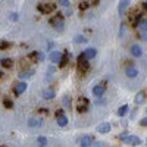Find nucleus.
Here are the masks:
<instances>
[{
	"label": "nucleus",
	"mask_w": 147,
	"mask_h": 147,
	"mask_svg": "<svg viewBox=\"0 0 147 147\" xmlns=\"http://www.w3.org/2000/svg\"><path fill=\"white\" fill-rule=\"evenodd\" d=\"M119 138L122 141H125L128 144H132V146H138L141 143V140L137 137V136H125V134H122V136H119Z\"/></svg>",
	"instance_id": "f257e3e1"
},
{
	"label": "nucleus",
	"mask_w": 147,
	"mask_h": 147,
	"mask_svg": "<svg viewBox=\"0 0 147 147\" xmlns=\"http://www.w3.org/2000/svg\"><path fill=\"white\" fill-rule=\"evenodd\" d=\"M50 24H52L56 30L63 28V16H62V13H57V15H55L53 18H50Z\"/></svg>",
	"instance_id": "f03ea898"
},
{
	"label": "nucleus",
	"mask_w": 147,
	"mask_h": 147,
	"mask_svg": "<svg viewBox=\"0 0 147 147\" xmlns=\"http://www.w3.org/2000/svg\"><path fill=\"white\" fill-rule=\"evenodd\" d=\"M37 9L41 13H50V12L55 10V5L53 3H38L37 5Z\"/></svg>",
	"instance_id": "7ed1b4c3"
},
{
	"label": "nucleus",
	"mask_w": 147,
	"mask_h": 147,
	"mask_svg": "<svg viewBox=\"0 0 147 147\" xmlns=\"http://www.w3.org/2000/svg\"><path fill=\"white\" fill-rule=\"evenodd\" d=\"M87 57L84 56V53L82 55H80V57H78V69H80V72H85L88 69V62H87Z\"/></svg>",
	"instance_id": "20e7f679"
},
{
	"label": "nucleus",
	"mask_w": 147,
	"mask_h": 147,
	"mask_svg": "<svg viewBox=\"0 0 147 147\" xmlns=\"http://www.w3.org/2000/svg\"><path fill=\"white\" fill-rule=\"evenodd\" d=\"M87 106H88V100L85 99V97H80L77 100V110L78 112H84V110H87Z\"/></svg>",
	"instance_id": "39448f33"
},
{
	"label": "nucleus",
	"mask_w": 147,
	"mask_h": 147,
	"mask_svg": "<svg viewBox=\"0 0 147 147\" xmlns=\"http://www.w3.org/2000/svg\"><path fill=\"white\" fill-rule=\"evenodd\" d=\"M78 143H80V146H82V147L93 146V137H91V136H84V137H81V138L78 140Z\"/></svg>",
	"instance_id": "423d86ee"
},
{
	"label": "nucleus",
	"mask_w": 147,
	"mask_h": 147,
	"mask_svg": "<svg viewBox=\"0 0 147 147\" xmlns=\"http://www.w3.org/2000/svg\"><path fill=\"white\" fill-rule=\"evenodd\" d=\"M27 90V82H18L16 85H15V88H13V91H15V96H21L24 91Z\"/></svg>",
	"instance_id": "0eeeda50"
},
{
	"label": "nucleus",
	"mask_w": 147,
	"mask_h": 147,
	"mask_svg": "<svg viewBox=\"0 0 147 147\" xmlns=\"http://www.w3.org/2000/svg\"><path fill=\"white\" fill-rule=\"evenodd\" d=\"M131 0H119V6H118V12L119 15H124V12L127 10V7L129 6Z\"/></svg>",
	"instance_id": "6e6552de"
},
{
	"label": "nucleus",
	"mask_w": 147,
	"mask_h": 147,
	"mask_svg": "<svg viewBox=\"0 0 147 147\" xmlns=\"http://www.w3.org/2000/svg\"><path fill=\"white\" fill-rule=\"evenodd\" d=\"M28 125H30V128H40L43 125V121L40 118H31L28 121Z\"/></svg>",
	"instance_id": "1a4fd4ad"
},
{
	"label": "nucleus",
	"mask_w": 147,
	"mask_h": 147,
	"mask_svg": "<svg viewBox=\"0 0 147 147\" xmlns=\"http://www.w3.org/2000/svg\"><path fill=\"white\" fill-rule=\"evenodd\" d=\"M49 57H50V62H53V63H60V60H62V53L52 52L50 55H49Z\"/></svg>",
	"instance_id": "9d476101"
},
{
	"label": "nucleus",
	"mask_w": 147,
	"mask_h": 147,
	"mask_svg": "<svg viewBox=\"0 0 147 147\" xmlns=\"http://www.w3.org/2000/svg\"><path fill=\"white\" fill-rule=\"evenodd\" d=\"M93 94L96 97H102L105 94V85H94L93 87Z\"/></svg>",
	"instance_id": "9b49d317"
},
{
	"label": "nucleus",
	"mask_w": 147,
	"mask_h": 147,
	"mask_svg": "<svg viewBox=\"0 0 147 147\" xmlns=\"http://www.w3.org/2000/svg\"><path fill=\"white\" fill-rule=\"evenodd\" d=\"M109 131H110V124H107V122H103V124L97 127V132H100V134H107Z\"/></svg>",
	"instance_id": "f8f14e48"
},
{
	"label": "nucleus",
	"mask_w": 147,
	"mask_h": 147,
	"mask_svg": "<svg viewBox=\"0 0 147 147\" xmlns=\"http://www.w3.org/2000/svg\"><path fill=\"white\" fill-rule=\"evenodd\" d=\"M28 60H32V62H38V60H43V53L32 52V53L28 55Z\"/></svg>",
	"instance_id": "ddd939ff"
},
{
	"label": "nucleus",
	"mask_w": 147,
	"mask_h": 147,
	"mask_svg": "<svg viewBox=\"0 0 147 147\" xmlns=\"http://www.w3.org/2000/svg\"><path fill=\"white\" fill-rule=\"evenodd\" d=\"M125 74H127V77H129V78H136L138 75V71H137V68H134V66H128L125 69Z\"/></svg>",
	"instance_id": "4468645a"
},
{
	"label": "nucleus",
	"mask_w": 147,
	"mask_h": 147,
	"mask_svg": "<svg viewBox=\"0 0 147 147\" xmlns=\"http://www.w3.org/2000/svg\"><path fill=\"white\" fill-rule=\"evenodd\" d=\"M82 53H84V56L87 57V59H94V57H96V49L88 47V49H85Z\"/></svg>",
	"instance_id": "2eb2a0df"
},
{
	"label": "nucleus",
	"mask_w": 147,
	"mask_h": 147,
	"mask_svg": "<svg viewBox=\"0 0 147 147\" xmlns=\"http://www.w3.org/2000/svg\"><path fill=\"white\" fill-rule=\"evenodd\" d=\"M144 100H146V93H144V91H138V93L136 94V99H134L136 105H141Z\"/></svg>",
	"instance_id": "dca6fc26"
},
{
	"label": "nucleus",
	"mask_w": 147,
	"mask_h": 147,
	"mask_svg": "<svg viewBox=\"0 0 147 147\" xmlns=\"http://www.w3.org/2000/svg\"><path fill=\"white\" fill-rule=\"evenodd\" d=\"M131 53H132V56H136V57H140L141 56V47L140 46H137V44H134V46H131Z\"/></svg>",
	"instance_id": "f3484780"
},
{
	"label": "nucleus",
	"mask_w": 147,
	"mask_h": 147,
	"mask_svg": "<svg viewBox=\"0 0 147 147\" xmlns=\"http://www.w3.org/2000/svg\"><path fill=\"white\" fill-rule=\"evenodd\" d=\"M68 124V118L62 113V115H57V125L59 127H66Z\"/></svg>",
	"instance_id": "a211bd4d"
},
{
	"label": "nucleus",
	"mask_w": 147,
	"mask_h": 147,
	"mask_svg": "<svg viewBox=\"0 0 147 147\" xmlns=\"http://www.w3.org/2000/svg\"><path fill=\"white\" fill-rule=\"evenodd\" d=\"M43 97L46 100H52L53 97H55V91L53 90H50V88H47V90H44L43 91Z\"/></svg>",
	"instance_id": "6ab92c4d"
},
{
	"label": "nucleus",
	"mask_w": 147,
	"mask_h": 147,
	"mask_svg": "<svg viewBox=\"0 0 147 147\" xmlns=\"http://www.w3.org/2000/svg\"><path fill=\"white\" fill-rule=\"evenodd\" d=\"M138 28L141 32H147V19H141L138 24Z\"/></svg>",
	"instance_id": "aec40b11"
},
{
	"label": "nucleus",
	"mask_w": 147,
	"mask_h": 147,
	"mask_svg": "<svg viewBox=\"0 0 147 147\" xmlns=\"http://www.w3.org/2000/svg\"><path fill=\"white\" fill-rule=\"evenodd\" d=\"M2 66L9 69V68L13 66V62H12V59H2Z\"/></svg>",
	"instance_id": "412c9836"
},
{
	"label": "nucleus",
	"mask_w": 147,
	"mask_h": 147,
	"mask_svg": "<svg viewBox=\"0 0 147 147\" xmlns=\"http://www.w3.org/2000/svg\"><path fill=\"white\" fill-rule=\"evenodd\" d=\"M128 112V106L127 105H124V106H121L119 109H118V115L119 116H125V113Z\"/></svg>",
	"instance_id": "4be33fe9"
},
{
	"label": "nucleus",
	"mask_w": 147,
	"mask_h": 147,
	"mask_svg": "<svg viewBox=\"0 0 147 147\" xmlns=\"http://www.w3.org/2000/svg\"><path fill=\"white\" fill-rule=\"evenodd\" d=\"M32 75V71H24L22 74H19V77L22 78V80H25V78H30Z\"/></svg>",
	"instance_id": "5701e85b"
},
{
	"label": "nucleus",
	"mask_w": 147,
	"mask_h": 147,
	"mask_svg": "<svg viewBox=\"0 0 147 147\" xmlns=\"http://www.w3.org/2000/svg\"><path fill=\"white\" fill-rule=\"evenodd\" d=\"M3 105H5L6 109H12V107H13V103H12V100H9V99H3Z\"/></svg>",
	"instance_id": "b1692460"
},
{
	"label": "nucleus",
	"mask_w": 147,
	"mask_h": 147,
	"mask_svg": "<svg viewBox=\"0 0 147 147\" xmlns=\"http://www.w3.org/2000/svg\"><path fill=\"white\" fill-rule=\"evenodd\" d=\"M74 41H75V43H85V41H87V38L82 37V35H77L75 38H74Z\"/></svg>",
	"instance_id": "393cba45"
},
{
	"label": "nucleus",
	"mask_w": 147,
	"mask_h": 147,
	"mask_svg": "<svg viewBox=\"0 0 147 147\" xmlns=\"http://www.w3.org/2000/svg\"><path fill=\"white\" fill-rule=\"evenodd\" d=\"M37 143H38L40 146H47V138L46 137H38L37 138Z\"/></svg>",
	"instance_id": "a878e982"
},
{
	"label": "nucleus",
	"mask_w": 147,
	"mask_h": 147,
	"mask_svg": "<svg viewBox=\"0 0 147 147\" xmlns=\"http://www.w3.org/2000/svg\"><path fill=\"white\" fill-rule=\"evenodd\" d=\"M88 6H90V2H82V3L80 5V9H81V10H84V9H87Z\"/></svg>",
	"instance_id": "bb28decb"
},
{
	"label": "nucleus",
	"mask_w": 147,
	"mask_h": 147,
	"mask_svg": "<svg viewBox=\"0 0 147 147\" xmlns=\"http://www.w3.org/2000/svg\"><path fill=\"white\" fill-rule=\"evenodd\" d=\"M66 63H68V56H62V60H60L59 65H60V66H65Z\"/></svg>",
	"instance_id": "cd10ccee"
},
{
	"label": "nucleus",
	"mask_w": 147,
	"mask_h": 147,
	"mask_svg": "<svg viewBox=\"0 0 147 147\" xmlns=\"http://www.w3.org/2000/svg\"><path fill=\"white\" fill-rule=\"evenodd\" d=\"M59 3L62 6H69V0H59Z\"/></svg>",
	"instance_id": "c85d7f7f"
},
{
	"label": "nucleus",
	"mask_w": 147,
	"mask_h": 147,
	"mask_svg": "<svg viewBox=\"0 0 147 147\" xmlns=\"http://www.w3.org/2000/svg\"><path fill=\"white\" fill-rule=\"evenodd\" d=\"M140 125H141V127H147V118H144V119L140 121Z\"/></svg>",
	"instance_id": "c756f323"
},
{
	"label": "nucleus",
	"mask_w": 147,
	"mask_h": 147,
	"mask_svg": "<svg viewBox=\"0 0 147 147\" xmlns=\"http://www.w3.org/2000/svg\"><path fill=\"white\" fill-rule=\"evenodd\" d=\"M0 47H2V50H5V49H7V47H9V43L3 41V43H2V46H0Z\"/></svg>",
	"instance_id": "7c9ffc66"
},
{
	"label": "nucleus",
	"mask_w": 147,
	"mask_h": 147,
	"mask_svg": "<svg viewBox=\"0 0 147 147\" xmlns=\"http://www.w3.org/2000/svg\"><path fill=\"white\" fill-rule=\"evenodd\" d=\"M10 19H12V21H16V19H18V13H12Z\"/></svg>",
	"instance_id": "2f4dec72"
},
{
	"label": "nucleus",
	"mask_w": 147,
	"mask_h": 147,
	"mask_svg": "<svg viewBox=\"0 0 147 147\" xmlns=\"http://www.w3.org/2000/svg\"><path fill=\"white\" fill-rule=\"evenodd\" d=\"M40 112H41V113H47V109H46V107H41Z\"/></svg>",
	"instance_id": "473e14b6"
},
{
	"label": "nucleus",
	"mask_w": 147,
	"mask_h": 147,
	"mask_svg": "<svg viewBox=\"0 0 147 147\" xmlns=\"http://www.w3.org/2000/svg\"><path fill=\"white\" fill-rule=\"evenodd\" d=\"M99 3V0H91V5H97Z\"/></svg>",
	"instance_id": "72a5a7b5"
},
{
	"label": "nucleus",
	"mask_w": 147,
	"mask_h": 147,
	"mask_svg": "<svg viewBox=\"0 0 147 147\" xmlns=\"http://www.w3.org/2000/svg\"><path fill=\"white\" fill-rule=\"evenodd\" d=\"M65 105H66V106H69V99H68V97L65 99Z\"/></svg>",
	"instance_id": "f704fd0d"
},
{
	"label": "nucleus",
	"mask_w": 147,
	"mask_h": 147,
	"mask_svg": "<svg viewBox=\"0 0 147 147\" xmlns=\"http://www.w3.org/2000/svg\"><path fill=\"white\" fill-rule=\"evenodd\" d=\"M143 7H144V9L147 10V2H144V3H143Z\"/></svg>",
	"instance_id": "c9c22d12"
}]
</instances>
